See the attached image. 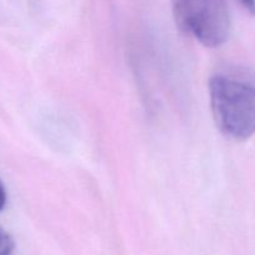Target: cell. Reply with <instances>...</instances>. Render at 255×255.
Masks as SVG:
<instances>
[{
	"label": "cell",
	"mask_w": 255,
	"mask_h": 255,
	"mask_svg": "<svg viewBox=\"0 0 255 255\" xmlns=\"http://www.w3.org/2000/svg\"><path fill=\"white\" fill-rule=\"evenodd\" d=\"M214 122L226 137L236 141L255 133V85L224 75L209 80Z\"/></svg>",
	"instance_id": "cell-1"
},
{
	"label": "cell",
	"mask_w": 255,
	"mask_h": 255,
	"mask_svg": "<svg viewBox=\"0 0 255 255\" xmlns=\"http://www.w3.org/2000/svg\"><path fill=\"white\" fill-rule=\"evenodd\" d=\"M177 26L207 47H218L231 34L226 0H171Z\"/></svg>",
	"instance_id": "cell-2"
},
{
	"label": "cell",
	"mask_w": 255,
	"mask_h": 255,
	"mask_svg": "<svg viewBox=\"0 0 255 255\" xmlns=\"http://www.w3.org/2000/svg\"><path fill=\"white\" fill-rule=\"evenodd\" d=\"M15 243L12 237L0 226V255H12Z\"/></svg>",
	"instance_id": "cell-3"
},
{
	"label": "cell",
	"mask_w": 255,
	"mask_h": 255,
	"mask_svg": "<svg viewBox=\"0 0 255 255\" xmlns=\"http://www.w3.org/2000/svg\"><path fill=\"white\" fill-rule=\"evenodd\" d=\"M239 1L246 7V10H248L249 14L255 16V0H239Z\"/></svg>",
	"instance_id": "cell-4"
},
{
	"label": "cell",
	"mask_w": 255,
	"mask_h": 255,
	"mask_svg": "<svg viewBox=\"0 0 255 255\" xmlns=\"http://www.w3.org/2000/svg\"><path fill=\"white\" fill-rule=\"evenodd\" d=\"M5 204H6V192H5L4 184L0 181V212L5 208Z\"/></svg>",
	"instance_id": "cell-5"
}]
</instances>
